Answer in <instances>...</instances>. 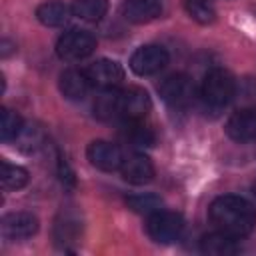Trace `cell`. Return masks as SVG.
<instances>
[{
    "label": "cell",
    "mask_w": 256,
    "mask_h": 256,
    "mask_svg": "<svg viewBox=\"0 0 256 256\" xmlns=\"http://www.w3.org/2000/svg\"><path fill=\"white\" fill-rule=\"evenodd\" d=\"M208 216L218 230L236 238L248 236L256 228V208L252 202L236 194L214 198L208 208Z\"/></svg>",
    "instance_id": "6da1fadb"
},
{
    "label": "cell",
    "mask_w": 256,
    "mask_h": 256,
    "mask_svg": "<svg viewBox=\"0 0 256 256\" xmlns=\"http://www.w3.org/2000/svg\"><path fill=\"white\" fill-rule=\"evenodd\" d=\"M200 96L206 106L220 110L236 96V80L224 68H212L200 86Z\"/></svg>",
    "instance_id": "7a4b0ae2"
},
{
    "label": "cell",
    "mask_w": 256,
    "mask_h": 256,
    "mask_svg": "<svg viewBox=\"0 0 256 256\" xmlns=\"http://www.w3.org/2000/svg\"><path fill=\"white\" fill-rule=\"evenodd\" d=\"M146 232L148 236L158 242V244H170L174 240H178L184 232V220L180 214L172 212V210H156L154 214L148 216L146 220Z\"/></svg>",
    "instance_id": "3957f363"
},
{
    "label": "cell",
    "mask_w": 256,
    "mask_h": 256,
    "mask_svg": "<svg viewBox=\"0 0 256 256\" xmlns=\"http://www.w3.org/2000/svg\"><path fill=\"white\" fill-rule=\"evenodd\" d=\"M94 48H96V38L88 30H80V28H72L64 32L56 42L58 56L68 62L84 60L94 52Z\"/></svg>",
    "instance_id": "277c9868"
},
{
    "label": "cell",
    "mask_w": 256,
    "mask_h": 256,
    "mask_svg": "<svg viewBox=\"0 0 256 256\" xmlns=\"http://www.w3.org/2000/svg\"><path fill=\"white\" fill-rule=\"evenodd\" d=\"M168 52L160 44H144L130 56V68L138 76H152L168 64Z\"/></svg>",
    "instance_id": "5b68a950"
},
{
    "label": "cell",
    "mask_w": 256,
    "mask_h": 256,
    "mask_svg": "<svg viewBox=\"0 0 256 256\" xmlns=\"http://www.w3.org/2000/svg\"><path fill=\"white\" fill-rule=\"evenodd\" d=\"M158 92L162 100L170 106H188L194 100L196 88L190 76L186 74H170L158 84Z\"/></svg>",
    "instance_id": "8992f818"
},
{
    "label": "cell",
    "mask_w": 256,
    "mask_h": 256,
    "mask_svg": "<svg viewBox=\"0 0 256 256\" xmlns=\"http://www.w3.org/2000/svg\"><path fill=\"white\" fill-rule=\"evenodd\" d=\"M152 102L150 96L144 88L140 86H128L118 90V118L128 120H142L148 110H150Z\"/></svg>",
    "instance_id": "52a82bcc"
},
{
    "label": "cell",
    "mask_w": 256,
    "mask_h": 256,
    "mask_svg": "<svg viewBox=\"0 0 256 256\" xmlns=\"http://www.w3.org/2000/svg\"><path fill=\"white\" fill-rule=\"evenodd\" d=\"M84 72H86L90 84L92 86H98L100 90L116 88L124 80L122 66L116 60H110V58H100V60L92 62Z\"/></svg>",
    "instance_id": "ba28073f"
},
{
    "label": "cell",
    "mask_w": 256,
    "mask_h": 256,
    "mask_svg": "<svg viewBox=\"0 0 256 256\" xmlns=\"http://www.w3.org/2000/svg\"><path fill=\"white\" fill-rule=\"evenodd\" d=\"M226 134L234 142L246 144L256 140V108H240L226 122Z\"/></svg>",
    "instance_id": "9c48e42d"
},
{
    "label": "cell",
    "mask_w": 256,
    "mask_h": 256,
    "mask_svg": "<svg viewBox=\"0 0 256 256\" xmlns=\"http://www.w3.org/2000/svg\"><path fill=\"white\" fill-rule=\"evenodd\" d=\"M0 230L8 240H24L38 232V218L32 212H10L2 218Z\"/></svg>",
    "instance_id": "30bf717a"
},
{
    "label": "cell",
    "mask_w": 256,
    "mask_h": 256,
    "mask_svg": "<svg viewBox=\"0 0 256 256\" xmlns=\"http://www.w3.org/2000/svg\"><path fill=\"white\" fill-rule=\"evenodd\" d=\"M86 156L90 160L92 166L104 170V172H112V170H120L122 166V152L116 144L112 142H106V140H94L88 144V150H86Z\"/></svg>",
    "instance_id": "8fae6325"
},
{
    "label": "cell",
    "mask_w": 256,
    "mask_h": 256,
    "mask_svg": "<svg viewBox=\"0 0 256 256\" xmlns=\"http://www.w3.org/2000/svg\"><path fill=\"white\" fill-rule=\"evenodd\" d=\"M120 174L130 184H146L154 176V166H152V160L148 156H144L140 152H132V154L124 156L122 166H120Z\"/></svg>",
    "instance_id": "7c38bea8"
},
{
    "label": "cell",
    "mask_w": 256,
    "mask_h": 256,
    "mask_svg": "<svg viewBox=\"0 0 256 256\" xmlns=\"http://www.w3.org/2000/svg\"><path fill=\"white\" fill-rule=\"evenodd\" d=\"M160 14H162L160 0H126L122 4V16L134 24L156 20Z\"/></svg>",
    "instance_id": "4fadbf2b"
},
{
    "label": "cell",
    "mask_w": 256,
    "mask_h": 256,
    "mask_svg": "<svg viewBox=\"0 0 256 256\" xmlns=\"http://www.w3.org/2000/svg\"><path fill=\"white\" fill-rule=\"evenodd\" d=\"M238 240L236 236H230L222 230H216V232H210L206 236H202L200 240V250L204 254H210V256H230V254H236L238 252Z\"/></svg>",
    "instance_id": "5bb4252c"
},
{
    "label": "cell",
    "mask_w": 256,
    "mask_h": 256,
    "mask_svg": "<svg viewBox=\"0 0 256 256\" xmlns=\"http://www.w3.org/2000/svg\"><path fill=\"white\" fill-rule=\"evenodd\" d=\"M58 86H60V92L68 100H82L88 94V90H90L92 84H90L86 72H80V70L70 68V70H64L60 74Z\"/></svg>",
    "instance_id": "9a60e30c"
},
{
    "label": "cell",
    "mask_w": 256,
    "mask_h": 256,
    "mask_svg": "<svg viewBox=\"0 0 256 256\" xmlns=\"http://www.w3.org/2000/svg\"><path fill=\"white\" fill-rule=\"evenodd\" d=\"M72 14H74L72 6H66L64 2H44L36 8L38 22H42L44 26H50V28L64 26Z\"/></svg>",
    "instance_id": "2e32d148"
},
{
    "label": "cell",
    "mask_w": 256,
    "mask_h": 256,
    "mask_svg": "<svg viewBox=\"0 0 256 256\" xmlns=\"http://www.w3.org/2000/svg\"><path fill=\"white\" fill-rule=\"evenodd\" d=\"M78 234H80V220L74 214H70V212H66V214L62 212L60 218L56 220V226H54V238H56V242L62 248H66L68 242H76Z\"/></svg>",
    "instance_id": "e0dca14e"
},
{
    "label": "cell",
    "mask_w": 256,
    "mask_h": 256,
    "mask_svg": "<svg viewBox=\"0 0 256 256\" xmlns=\"http://www.w3.org/2000/svg\"><path fill=\"white\" fill-rule=\"evenodd\" d=\"M106 10H108V2L106 0H74V4H72L74 16H78V18H82L86 22L102 20Z\"/></svg>",
    "instance_id": "ac0fdd59"
},
{
    "label": "cell",
    "mask_w": 256,
    "mask_h": 256,
    "mask_svg": "<svg viewBox=\"0 0 256 256\" xmlns=\"http://www.w3.org/2000/svg\"><path fill=\"white\" fill-rule=\"evenodd\" d=\"M124 138L134 148H146L154 144V132L152 128L144 126L140 120H128V126L124 128Z\"/></svg>",
    "instance_id": "d6986e66"
},
{
    "label": "cell",
    "mask_w": 256,
    "mask_h": 256,
    "mask_svg": "<svg viewBox=\"0 0 256 256\" xmlns=\"http://www.w3.org/2000/svg\"><path fill=\"white\" fill-rule=\"evenodd\" d=\"M2 188L4 190H20L22 186H26L28 182V170L18 166V164H10V162H2Z\"/></svg>",
    "instance_id": "ffe728a7"
},
{
    "label": "cell",
    "mask_w": 256,
    "mask_h": 256,
    "mask_svg": "<svg viewBox=\"0 0 256 256\" xmlns=\"http://www.w3.org/2000/svg\"><path fill=\"white\" fill-rule=\"evenodd\" d=\"M94 112L102 120L118 118V90H102V94L94 100Z\"/></svg>",
    "instance_id": "44dd1931"
},
{
    "label": "cell",
    "mask_w": 256,
    "mask_h": 256,
    "mask_svg": "<svg viewBox=\"0 0 256 256\" xmlns=\"http://www.w3.org/2000/svg\"><path fill=\"white\" fill-rule=\"evenodd\" d=\"M22 130H24L22 118L14 110H10V108H2V116H0V138L4 142L16 140Z\"/></svg>",
    "instance_id": "7402d4cb"
},
{
    "label": "cell",
    "mask_w": 256,
    "mask_h": 256,
    "mask_svg": "<svg viewBox=\"0 0 256 256\" xmlns=\"http://www.w3.org/2000/svg\"><path fill=\"white\" fill-rule=\"evenodd\" d=\"M126 204H128L130 210H134V212H138V214H146V216H150V214H154L156 210L162 208V198L156 196V194H150V192H148V194L128 196V198H126Z\"/></svg>",
    "instance_id": "603a6c76"
},
{
    "label": "cell",
    "mask_w": 256,
    "mask_h": 256,
    "mask_svg": "<svg viewBox=\"0 0 256 256\" xmlns=\"http://www.w3.org/2000/svg\"><path fill=\"white\" fill-rule=\"evenodd\" d=\"M184 6H186V12L190 14V18H194L200 24H210L216 18L214 0H186Z\"/></svg>",
    "instance_id": "cb8c5ba5"
},
{
    "label": "cell",
    "mask_w": 256,
    "mask_h": 256,
    "mask_svg": "<svg viewBox=\"0 0 256 256\" xmlns=\"http://www.w3.org/2000/svg\"><path fill=\"white\" fill-rule=\"evenodd\" d=\"M254 192H256V184H254Z\"/></svg>",
    "instance_id": "d4e9b609"
}]
</instances>
